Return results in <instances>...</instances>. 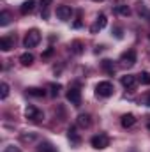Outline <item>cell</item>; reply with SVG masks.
I'll return each instance as SVG.
<instances>
[{"mask_svg":"<svg viewBox=\"0 0 150 152\" xmlns=\"http://www.w3.org/2000/svg\"><path fill=\"white\" fill-rule=\"evenodd\" d=\"M39 42H41V32H39L37 28L28 30L27 36H25V39H23V46H25V48H36Z\"/></svg>","mask_w":150,"mask_h":152,"instance_id":"1","label":"cell"},{"mask_svg":"<svg viewBox=\"0 0 150 152\" xmlns=\"http://www.w3.org/2000/svg\"><path fill=\"white\" fill-rule=\"evenodd\" d=\"M113 92H115V87L111 81H99L95 85V94L99 97H110V96H113Z\"/></svg>","mask_w":150,"mask_h":152,"instance_id":"2","label":"cell"},{"mask_svg":"<svg viewBox=\"0 0 150 152\" xmlns=\"http://www.w3.org/2000/svg\"><path fill=\"white\" fill-rule=\"evenodd\" d=\"M25 117L30 120V122H42L44 120V113H42V110H39L37 106H34V104H30V106H27L25 108Z\"/></svg>","mask_w":150,"mask_h":152,"instance_id":"3","label":"cell"},{"mask_svg":"<svg viewBox=\"0 0 150 152\" xmlns=\"http://www.w3.org/2000/svg\"><path fill=\"white\" fill-rule=\"evenodd\" d=\"M120 66L122 67H133L134 64H136V50H133V48H129L127 51H124L122 55H120Z\"/></svg>","mask_w":150,"mask_h":152,"instance_id":"4","label":"cell"},{"mask_svg":"<svg viewBox=\"0 0 150 152\" xmlns=\"http://www.w3.org/2000/svg\"><path fill=\"white\" fill-rule=\"evenodd\" d=\"M90 143H92L94 149L103 151V149H106V147L110 145V136H108L106 133H99V134H95V136L90 140Z\"/></svg>","mask_w":150,"mask_h":152,"instance_id":"5","label":"cell"},{"mask_svg":"<svg viewBox=\"0 0 150 152\" xmlns=\"http://www.w3.org/2000/svg\"><path fill=\"white\" fill-rule=\"evenodd\" d=\"M66 97H67V101H69L73 106H76V108L81 104V90H79L78 87H71V88L67 90V96H66Z\"/></svg>","mask_w":150,"mask_h":152,"instance_id":"6","label":"cell"},{"mask_svg":"<svg viewBox=\"0 0 150 152\" xmlns=\"http://www.w3.org/2000/svg\"><path fill=\"white\" fill-rule=\"evenodd\" d=\"M108 25V18L104 16V14H99L97 18H95V21L92 23V27H90V32L92 34H97V32H101L104 27Z\"/></svg>","mask_w":150,"mask_h":152,"instance_id":"7","label":"cell"},{"mask_svg":"<svg viewBox=\"0 0 150 152\" xmlns=\"http://www.w3.org/2000/svg\"><path fill=\"white\" fill-rule=\"evenodd\" d=\"M73 16V9L69 5H58L57 7V18L62 20V21H69Z\"/></svg>","mask_w":150,"mask_h":152,"instance_id":"8","label":"cell"},{"mask_svg":"<svg viewBox=\"0 0 150 152\" xmlns=\"http://www.w3.org/2000/svg\"><path fill=\"white\" fill-rule=\"evenodd\" d=\"M120 83L127 88V90H134L136 88V83H138V80H136V76L133 75H125L120 78Z\"/></svg>","mask_w":150,"mask_h":152,"instance_id":"9","label":"cell"},{"mask_svg":"<svg viewBox=\"0 0 150 152\" xmlns=\"http://www.w3.org/2000/svg\"><path fill=\"white\" fill-rule=\"evenodd\" d=\"M120 124H122V127H133L134 124H136V117L133 113H124L122 115V118H120Z\"/></svg>","mask_w":150,"mask_h":152,"instance_id":"10","label":"cell"},{"mask_svg":"<svg viewBox=\"0 0 150 152\" xmlns=\"http://www.w3.org/2000/svg\"><path fill=\"white\" fill-rule=\"evenodd\" d=\"M34 9H36V0H27V2L21 4L20 12H21V14H30Z\"/></svg>","mask_w":150,"mask_h":152,"instance_id":"11","label":"cell"},{"mask_svg":"<svg viewBox=\"0 0 150 152\" xmlns=\"http://www.w3.org/2000/svg\"><path fill=\"white\" fill-rule=\"evenodd\" d=\"M0 48H2V51H11L14 48V37H2L0 39Z\"/></svg>","mask_w":150,"mask_h":152,"instance_id":"12","label":"cell"},{"mask_svg":"<svg viewBox=\"0 0 150 152\" xmlns=\"http://www.w3.org/2000/svg\"><path fill=\"white\" fill-rule=\"evenodd\" d=\"M101 66H103V69H104L110 76H113L115 75V71H117V66L113 64V60H110V58H104V60L101 62Z\"/></svg>","mask_w":150,"mask_h":152,"instance_id":"13","label":"cell"},{"mask_svg":"<svg viewBox=\"0 0 150 152\" xmlns=\"http://www.w3.org/2000/svg\"><path fill=\"white\" fill-rule=\"evenodd\" d=\"M27 94L32 96V97H44L46 96V90L44 88H39V87H28L27 88Z\"/></svg>","mask_w":150,"mask_h":152,"instance_id":"14","label":"cell"},{"mask_svg":"<svg viewBox=\"0 0 150 152\" xmlns=\"http://www.w3.org/2000/svg\"><path fill=\"white\" fill-rule=\"evenodd\" d=\"M37 152H58V151H57V147H55L53 143H50V142H42V143H39Z\"/></svg>","mask_w":150,"mask_h":152,"instance_id":"15","label":"cell"},{"mask_svg":"<svg viewBox=\"0 0 150 152\" xmlns=\"http://www.w3.org/2000/svg\"><path fill=\"white\" fill-rule=\"evenodd\" d=\"M20 62H21V66H32L34 64V55L30 53V51H27V53H23L21 57H20Z\"/></svg>","mask_w":150,"mask_h":152,"instance_id":"16","label":"cell"},{"mask_svg":"<svg viewBox=\"0 0 150 152\" xmlns=\"http://www.w3.org/2000/svg\"><path fill=\"white\" fill-rule=\"evenodd\" d=\"M67 136H69V140H71V143H73V145H79L81 138H79V134L76 133L74 127H69V131H67Z\"/></svg>","mask_w":150,"mask_h":152,"instance_id":"17","label":"cell"},{"mask_svg":"<svg viewBox=\"0 0 150 152\" xmlns=\"http://www.w3.org/2000/svg\"><path fill=\"white\" fill-rule=\"evenodd\" d=\"M90 124H92V120H90V115H87V113L78 115V126H81V127H88Z\"/></svg>","mask_w":150,"mask_h":152,"instance_id":"18","label":"cell"},{"mask_svg":"<svg viewBox=\"0 0 150 152\" xmlns=\"http://www.w3.org/2000/svg\"><path fill=\"white\" fill-rule=\"evenodd\" d=\"M11 20H12V18H11V12H9V11H2V12H0V25H2V27L9 25Z\"/></svg>","mask_w":150,"mask_h":152,"instance_id":"19","label":"cell"},{"mask_svg":"<svg viewBox=\"0 0 150 152\" xmlns=\"http://www.w3.org/2000/svg\"><path fill=\"white\" fill-rule=\"evenodd\" d=\"M138 81H140L141 85H150V73H147V71L140 73V75H138Z\"/></svg>","mask_w":150,"mask_h":152,"instance_id":"20","label":"cell"},{"mask_svg":"<svg viewBox=\"0 0 150 152\" xmlns=\"http://www.w3.org/2000/svg\"><path fill=\"white\" fill-rule=\"evenodd\" d=\"M48 88H50V94H51V96H53V97H57V96H58V92H60V88H62V87H60V85H58V83H50V85H48Z\"/></svg>","mask_w":150,"mask_h":152,"instance_id":"21","label":"cell"},{"mask_svg":"<svg viewBox=\"0 0 150 152\" xmlns=\"http://www.w3.org/2000/svg\"><path fill=\"white\" fill-rule=\"evenodd\" d=\"M71 48H73V51H74L76 55H79V53H83V44H81V41H73V44H71Z\"/></svg>","mask_w":150,"mask_h":152,"instance_id":"22","label":"cell"},{"mask_svg":"<svg viewBox=\"0 0 150 152\" xmlns=\"http://www.w3.org/2000/svg\"><path fill=\"white\" fill-rule=\"evenodd\" d=\"M117 12H118L120 16H129V14H131V9H129V5H118V7H117Z\"/></svg>","mask_w":150,"mask_h":152,"instance_id":"23","label":"cell"},{"mask_svg":"<svg viewBox=\"0 0 150 152\" xmlns=\"http://www.w3.org/2000/svg\"><path fill=\"white\" fill-rule=\"evenodd\" d=\"M7 96H9V85L4 81V83L0 85V99H5Z\"/></svg>","mask_w":150,"mask_h":152,"instance_id":"24","label":"cell"},{"mask_svg":"<svg viewBox=\"0 0 150 152\" xmlns=\"http://www.w3.org/2000/svg\"><path fill=\"white\" fill-rule=\"evenodd\" d=\"M138 12H140V16H143V18H150V11L147 5H138Z\"/></svg>","mask_w":150,"mask_h":152,"instance_id":"25","label":"cell"},{"mask_svg":"<svg viewBox=\"0 0 150 152\" xmlns=\"http://www.w3.org/2000/svg\"><path fill=\"white\" fill-rule=\"evenodd\" d=\"M34 138H36L34 133H32V134H21V140H23V142H32Z\"/></svg>","mask_w":150,"mask_h":152,"instance_id":"26","label":"cell"},{"mask_svg":"<svg viewBox=\"0 0 150 152\" xmlns=\"http://www.w3.org/2000/svg\"><path fill=\"white\" fill-rule=\"evenodd\" d=\"M113 34H115V37H117V39H122V37H124L122 28H118V27H117V28H113Z\"/></svg>","mask_w":150,"mask_h":152,"instance_id":"27","label":"cell"},{"mask_svg":"<svg viewBox=\"0 0 150 152\" xmlns=\"http://www.w3.org/2000/svg\"><path fill=\"white\" fill-rule=\"evenodd\" d=\"M53 51H55L53 48H48V50L42 53V58H48V57H51V55H53Z\"/></svg>","mask_w":150,"mask_h":152,"instance_id":"28","label":"cell"},{"mask_svg":"<svg viewBox=\"0 0 150 152\" xmlns=\"http://www.w3.org/2000/svg\"><path fill=\"white\" fill-rule=\"evenodd\" d=\"M4 152H21L18 147H14V145H9V147H5V151Z\"/></svg>","mask_w":150,"mask_h":152,"instance_id":"29","label":"cell"},{"mask_svg":"<svg viewBox=\"0 0 150 152\" xmlns=\"http://www.w3.org/2000/svg\"><path fill=\"white\" fill-rule=\"evenodd\" d=\"M81 27V21H74V28H79Z\"/></svg>","mask_w":150,"mask_h":152,"instance_id":"30","label":"cell"},{"mask_svg":"<svg viewBox=\"0 0 150 152\" xmlns=\"http://www.w3.org/2000/svg\"><path fill=\"white\" fill-rule=\"evenodd\" d=\"M147 104L150 106V94H149V97H147Z\"/></svg>","mask_w":150,"mask_h":152,"instance_id":"31","label":"cell"},{"mask_svg":"<svg viewBox=\"0 0 150 152\" xmlns=\"http://www.w3.org/2000/svg\"><path fill=\"white\" fill-rule=\"evenodd\" d=\"M94 2H103V0H94Z\"/></svg>","mask_w":150,"mask_h":152,"instance_id":"32","label":"cell"}]
</instances>
